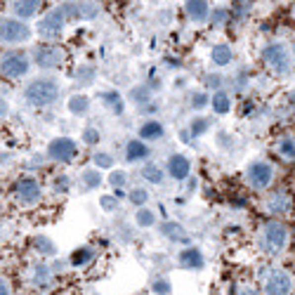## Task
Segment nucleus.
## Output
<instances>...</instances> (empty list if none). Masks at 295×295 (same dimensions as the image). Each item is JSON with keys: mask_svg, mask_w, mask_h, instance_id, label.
Segmentation results:
<instances>
[{"mask_svg": "<svg viewBox=\"0 0 295 295\" xmlns=\"http://www.w3.org/2000/svg\"><path fill=\"white\" fill-rule=\"evenodd\" d=\"M57 97H59V83L52 78H36L24 90V99L36 109H45V106L54 104Z\"/></svg>", "mask_w": 295, "mask_h": 295, "instance_id": "obj_1", "label": "nucleus"}, {"mask_svg": "<svg viewBox=\"0 0 295 295\" xmlns=\"http://www.w3.org/2000/svg\"><path fill=\"white\" fill-rule=\"evenodd\" d=\"M10 194H12V199L17 201V206L29 208V206H36L42 199V187L36 177H19L12 184Z\"/></svg>", "mask_w": 295, "mask_h": 295, "instance_id": "obj_2", "label": "nucleus"}, {"mask_svg": "<svg viewBox=\"0 0 295 295\" xmlns=\"http://www.w3.org/2000/svg\"><path fill=\"white\" fill-rule=\"evenodd\" d=\"M286 241H288V229L286 224H281L279 220H269L264 222L262 227V246L269 255H279L286 248Z\"/></svg>", "mask_w": 295, "mask_h": 295, "instance_id": "obj_3", "label": "nucleus"}, {"mask_svg": "<svg viewBox=\"0 0 295 295\" xmlns=\"http://www.w3.org/2000/svg\"><path fill=\"white\" fill-rule=\"evenodd\" d=\"M33 62L38 64L41 69H59L64 62H66V50L62 45H38L33 50Z\"/></svg>", "mask_w": 295, "mask_h": 295, "instance_id": "obj_4", "label": "nucleus"}, {"mask_svg": "<svg viewBox=\"0 0 295 295\" xmlns=\"http://www.w3.org/2000/svg\"><path fill=\"white\" fill-rule=\"evenodd\" d=\"M66 10L62 7H52V10L47 12L41 21H38V33H41V38H57V36H62L64 26H66Z\"/></svg>", "mask_w": 295, "mask_h": 295, "instance_id": "obj_5", "label": "nucleus"}, {"mask_svg": "<svg viewBox=\"0 0 295 295\" xmlns=\"http://www.w3.org/2000/svg\"><path fill=\"white\" fill-rule=\"evenodd\" d=\"M29 69H31V59L24 52H19V50H12V52L2 54V76L5 78L17 81V78L29 74Z\"/></svg>", "mask_w": 295, "mask_h": 295, "instance_id": "obj_6", "label": "nucleus"}, {"mask_svg": "<svg viewBox=\"0 0 295 295\" xmlns=\"http://www.w3.org/2000/svg\"><path fill=\"white\" fill-rule=\"evenodd\" d=\"M262 62L276 71V74H286L288 69H291V57H288V50H286V45L281 42H272V45H267L262 50Z\"/></svg>", "mask_w": 295, "mask_h": 295, "instance_id": "obj_7", "label": "nucleus"}, {"mask_svg": "<svg viewBox=\"0 0 295 295\" xmlns=\"http://www.w3.org/2000/svg\"><path fill=\"white\" fill-rule=\"evenodd\" d=\"M246 177L251 182V187L255 189H267L272 182H274V166L267 163V161H253L248 170H246Z\"/></svg>", "mask_w": 295, "mask_h": 295, "instance_id": "obj_8", "label": "nucleus"}, {"mask_svg": "<svg viewBox=\"0 0 295 295\" xmlns=\"http://www.w3.org/2000/svg\"><path fill=\"white\" fill-rule=\"evenodd\" d=\"M0 36H2V42H24L31 38V29L29 24H24L21 19H14V17H7L2 19V26H0Z\"/></svg>", "mask_w": 295, "mask_h": 295, "instance_id": "obj_9", "label": "nucleus"}, {"mask_svg": "<svg viewBox=\"0 0 295 295\" xmlns=\"http://www.w3.org/2000/svg\"><path fill=\"white\" fill-rule=\"evenodd\" d=\"M293 288V279L286 269H274L264 281V293L267 295H288Z\"/></svg>", "mask_w": 295, "mask_h": 295, "instance_id": "obj_10", "label": "nucleus"}, {"mask_svg": "<svg viewBox=\"0 0 295 295\" xmlns=\"http://www.w3.org/2000/svg\"><path fill=\"white\" fill-rule=\"evenodd\" d=\"M47 156L57 163H69L76 158V142L69 137H57L47 147Z\"/></svg>", "mask_w": 295, "mask_h": 295, "instance_id": "obj_11", "label": "nucleus"}, {"mask_svg": "<svg viewBox=\"0 0 295 295\" xmlns=\"http://www.w3.org/2000/svg\"><path fill=\"white\" fill-rule=\"evenodd\" d=\"M189 170H191V163L182 154H172L168 158V175L172 179H177V182L187 179L189 177Z\"/></svg>", "mask_w": 295, "mask_h": 295, "instance_id": "obj_12", "label": "nucleus"}, {"mask_svg": "<svg viewBox=\"0 0 295 295\" xmlns=\"http://www.w3.org/2000/svg\"><path fill=\"white\" fill-rule=\"evenodd\" d=\"M267 211L274 215H288L291 212V196L286 191H276L267 199Z\"/></svg>", "mask_w": 295, "mask_h": 295, "instance_id": "obj_13", "label": "nucleus"}, {"mask_svg": "<svg viewBox=\"0 0 295 295\" xmlns=\"http://www.w3.org/2000/svg\"><path fill=\"white\" fill-rule=\"evenodd\" d=\"M64 10H66V14H74L81 19H92L99 12V5H95V2H66Z\"/></svg>", "mask_w": 295, "mask_h": 295, "instance_id": "obj_14", "label": "nucleus"}, {"mask_svg": "<svg viewBox=\"0 0 295 295\" xmlns=\"http://www.w3.org/2000/svg\"><path fill=\"white\" fill-rule=\"evenodd\" d=\"M177 260L184 269H201V267L206 264V260H203V255H201L199 248H184V251H179Z\"/></svg>", "mask_w": 295, "mask_h": 295, "instance_id": "obj_15", "label": "nucleus"}, {"mask_svg": "<svg viewBox=\"0 0 295 295\" xmlns=\"http://www.w3.org/2000/svg\"><path fill=\"white\" fill-rule=\"evenodd\" d=\"M184 10L189 14V19L203 21V19H208V14H211V5H208L206 0H189V2L184 5Z\"/></svg>", "mask_w": 295, "mask_h": 295, "instance_id": "obj_16", "label": "nucleus"}, {"mask_svg": "<svg viewBox=\"0 0 295 295\" xmlns=\"http://www.w3.org/2000/svg\"><path fill=\"white\" fill-rule=\"evenodd\" d=\"M149 156V147L142 142V139H130L126 147V158L130 161V163H137V161H142V158Z\"/></svg>", "mask_w": 295, "mask_h": 295, "instance_id": "obj_17", "label": "nucleus"}, {"mask_svg": "<svg viewBox=\"0 0 295 295\" xmlns=\"http://www.w3.org/2000/svg\"><path fill=\"white\" fill-rule=\"evenodd\" d=\"M232 47L229 45H224V42H220V45H215L211 50V59L212 64H217V66H227V64L232 62Z\"/></svg>", "mask_w": 295, "mask_h": 295, "instance_id": "obj_18", "label": "nucleus"}, {"mask_svg": "<svg viewBox=\"0 0 295 295\" xmlns=\"http://www.w3.org/2000/svg\"><path fill=\"white\" fill-rule=\"evenodd\" d=\"M163 137V126L158 121H147L144 126L139 127V139H161Z\"/></svg>", "mask_w": 295, "mask_h": 295, "instance_id": "obj_19", "label": "nucleus"}, {"mask_svg": "<svg viewBox=\"0 0 295 295\" xmlns=\"http://www.w3.org/2000/svg\"><path fill=\"white\" fill-rule=\"evenodd\" d=\"M211 104H212V111H215V114H229V109H232V99H229L227 92L217 90V92L212 95Z\"/></svg>", "mask_w": 295, "mask_h": 295, "instance_id": "obj_20", "label": "nucleus"}, {"mask_svg": "<svg viewBox=\"0 0 295 295\" xmlns=\"http://www.w3.org/2000/svg\"><path fill=\"white\" fill-rule=\"evenodd\" d=\"M81 179H83V184L87 187V189H99L102 187V182H104V177H102V172L95 168H87L83 170V175H81Z\"/></svg>", "mask_w": 295, "mask_h": 295, "instance_id": "obj_21", "label": "nucleus"}, {"mask_svg": "<svg viewBox=\"0 0 295 295\" xmlns=\"http://www.w3.org/2000/svg\"><path fill=\"white\" fill-rule=\"evenodd\" d=\"M87 109H90V97L87 95H74L71 99H69V111L76 114V116L85 114Z\"/></svg>", "mask_w": 295, "mask_h": 295, "instance_id": "obj_22", "label": "nucleus"}, {"mask_svg": "<svg viewBox=\"0 0 295 295\" xmlns=\"http://www.w3.org/2000/svg\"><path fill=\"white\" fill-rule=\"evenodd\" d=\"M50 279H52L50 267H47V264H38L36 272H33V284L38 286V288H47V286H50Z\"/></svg>", "mask_w": 295, "mask_h": 295, "instance_id": "obj_23", "label": "nucleus"}, {"mask_svg": "<svg viewBox=\"0 0 295 295\" xmlns=\"http://www.w3.org/2000/svg\"><path fill=\"white\" fill-rule=\"evenodd\" d=\"M38 5L41 2H14V14H17V19H29L31 14H36L38 10Z\"/></svg>", "mask_w": 295, "mask_h": 295, "instance_id": "obj_24", "label": "nucleus"}, {"mask_svg": "<svg viewBox=\"0 0 295 295\" xmlns=\"http://www.w3.org/2000/svg\"><path fill=\"white\" fill-rule=\"evenodd\" d=\"M102 102H104L106 106H111L116 114H121L123 111V99H121V95H118L116 90H109V92H102Z\"/></svg>", "mask_w": 295, "mask_h": 295, "instance_id": "obj_25", "label": "nucleus"}, {"mask_svg": "<svg viewBox=\"0 0 295 295\" xmlns=\"http://www.w3.org/2000/svg\"><path fill=\"white\" fill-rule=\"evenodd\" d=\"M90 260H92V248H87V246L74 251V255H71V264H74V267H85Z\"/></svg>", "mask_w": 295, "mask_h": 295, "instance_id": "obj_26", "label": "nucleus"}, {"mask_svg": "<svg viewBox=\"0 0 295 295\" xmlns=\"http://www.w3.org/2000/svg\"><path fill=\"white\" fill-rule=\"evenodd\" d=\"M142 175H144V179H149L151 184H161V182H163V170L158 168L156 163L144 166V168H142Z\"/></svg>", "mask_w": 295, "mask_h": 295, "instance_id": "obj_27", "label": "nucleus"}, {"mask_svg": "<svg viewBox=\"0 0 295 295\" xmlns=\"http://www.w3.org/2000/svg\"><path fill=\"white\" fill-rule=\"evenodd\" d=\"M279 154L286 161H295V142L291 137H281L279 139Z\"/></svg>", "mask_w": 295, "mask_h": 295, "instance_id": "obj_28", "label": "nucleus"}, {"mask_svg": "<svg viewBox=\"0 0 295 295\" xmlns=\"http://www.w3.org/2000/svg\"><path fill=\"white\" fill-rule=\"evenodd\" d=\"M135 220H137L139 227H151V224H156V215L149 211V208H139L135 212Z\"/></svg>", "mask_w": 295, "mask_h": 295, "instance_id": "obj_29", "label": "nucleus"}, {"mask_svg": "<svg viewBox=\"0 0 295 295\" xmlns=\"http://www.w3.org/2000/svg\"><path fill=\"white\" fill-rule=\"evenodd\" d=\"M161 229H163V234L168 239H184V229H182V224H177V222H166Z\"/></svg>", "mask_w": 295, "mask_h": 295, "instance_id": "obj_30", "label": "nucleus"}, {"mask_svg": "<svg viewBox=\"0 0 295 295\" xmlns=\"http://www.w3.org/2000/svg\"><path fill=\"white\" fill-rule=\"evenodd\" d=\"M208 127H211V121H208V118H194V121H191L189 132L194 135V137H201Z\"/></svg>", "mask_w": 295, "mask_h": 295, "instance_id": "obj_31", "label": "nucleus"}, {"mask_svg": "<svg viewBox=\"0 0 295 295\" xmlns=\"http://www.w3.org/2000/svg\"><path fill=\"white\" fill-rule=\"evenodd\" d=\"M81 137H83V144H87V147H95L102 135H99V130H97V127H85Z\"/></svg>", "mask_w": 295, "mask_h": 295, "instance_id": "obj_32", "label": "nucleus"}, {"mask_svg": "<svg viewBox=\"0 0 295 295\" xmlns=\"http://www.w3.org/2000/svg\"><path fill=\"white\" fill-rule=\"evenodd\" d=\"M130 201H132L135 206H139V208H142V206L149 201V194L144 189H137V187H135V189L130 191Z\"/></svg>", "mask_w": 295, "mask_h": 295, "instance_id": "obj_33", "label": "nucleus"}, {"mask_svg": "<svg viewBox=\"0 0 295 295\" xmlns=\"http://www.w3.org/2000/svg\"><path fill=\"white\" fill-rule=\"evenodd\" d=\"M126 179H127V175L123 172V170H114V172L109 175V182H111L114 189H121V187L126 184Z\"/></svg>", "mask_w": 295, "mask_h": 295, "instance_id": "obj_34", "label": "nucleus"}, {"mask_svg": "<svg viewBox=\"0 0 295 295\" xmlns=\"http://www.w3.org/2000/svg\"><path fill=\"white\" fill-rule=\"evenodd\" d=\"M130 97L135 99V104H144V102H149V90L144 85H139V87H135V90L130 92Z\"/></svg>", "mask_w": 295, "mask_h": 295, "instance_id": "obj_35", "label": "nucleus"}, {"mask_svg": "<svg viewBox=\"0 0 295 295\" xmlns=\"http://www.w3.org/2000/svg\"><path fill=\"white\" fill-rule=\"evenodd\" d=\"M92 161H95L97 170H102V168H111V166H114V158L109 156V154H95V156H92Z\"/></svg>", "mask_w": 295, "mask_h": 295, "instance_id": "obj_36", "label": "nucleus"}, {"mask_svg": "<svg viewBox=\"0 0 295 295\" xmlns=\"http://www.w3.org/2000/svg\"><path fill=\"white\" fill-rule=\"evenodd\" d=\"M99 206H102L106 212H114L118 208V199L116 196H102V199H99Z\"/></svg>", "mask_w": 295, "mask_h": 295, "instance_id": "obj_37", "label": "nucleus"}, {"mask_svg": "<svg viewBox=\"0 0 295 295\" xmlns=\"http://www.w3.org/2000/svg\"><path fill=\"white\" fill-rule=\"evenodd\" d=\"M78 78H81L83 83H92V78H95V66H81V69H78Z\"/></svg>", "mask_w": 295, "mask_h": 295, "instance_id": "obj_38", "label": "nucleus"}, {"mask_svg": "<svg viewBox=\"0 0 295 295\" xmlns=\"http://www.w3.org/2000/svg\"><path fill=\"white\" fill-rule=\"evenodd\" d=\"M211 104V99H208V95L206 92H196V95L191 97V106L194 109H203V106Z\"/></svg>", "mask_w": 295, "mask_h": 295, "instance_id": "obj_39", "label": "nucleus"}, {"mask_svg": "<svg viewBox=\"0 0 295 295\" xmlns=\"http://www.w3.org/2000/svg\"><path fill=\"white\" fill-rule=\"evenodd\" d=\"M154 293H156V295H168L170 293V284L166 281V279H158V281H154Z\"/></svg>", "mask_w": 295, "mask_h": 295, "instance_id": "obj_40", "label": "nucleus"}, {"mask_svg": "<svg viewBox=\"0 0 295 295\" xmlns=\"http://www.w3.org/2000/svg\"><path fill=\"white\" fill-rule=\"evenodd\" d=\"M227 14H229L227 10H212V14H211L212 24H222V21L227 19Z\"/></svg>", "mask_w": 295, "mask_h": 295, "instance_id": "obj_41", "label": "nucleus"}, {"mask_svg": "<svg viewBox=\"0 0 295 295\" xmlns=\"http://www.w3.org/2000/svg\"><path fill=\"white\" fill-rule=\"evenodd\" d=\"M36 243H38V248H45V255H52L54 253V246L47 239H36Z\"/></svg>", "mask_w": 295, "mask_h": 295, "instance_id": "obj_42", "label": "nucleus"}, {"mask_svg": "<svg viewBox=\"0 0 295 295\" xmlns=\"http://www.w3.org/2000/svg\"><path fill=\"white\" fill-rule=\"evenodd\" d=\"M12 284H10V279H5V276H2V279H0V295H12Z\"/></svg>", "mask_w": 295, "mask_h": 295, "instance_id": "obj_43", "label": "nucleus"}, {"mask_svg": "<svg viewBox=\"0 0 295 295\" xmlns=\"http://www.w3.org/2000/svg\"><path fill=\"white\" fill-rule=\"evenodd\" d=\"M241 295H257V293H255V288H243Z\"/></svg>", "mask_w": 295, "mask_h": 295, "instance_id": "obj_44", "label": "nucleus"}, {"mask_svg": "<svg viewBox=\"0 0 295 295\" xmlns=\"http://www.w3.org/2000/svg\"><path fill=\"white\" fill-rule=\"evenodd\" d=\"M293 241H295V229H293Z\"/></svg>", "mask_w": 295, "mask_h": 295, "instance_id": "obj_45", "label": "nucleus"}]
</instances>
